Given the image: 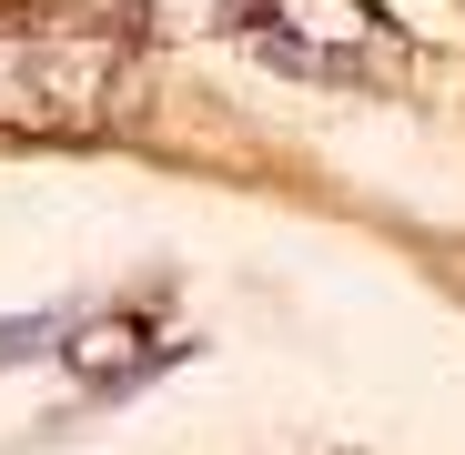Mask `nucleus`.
<instances>
[{"label": "nucleus", "mask_w": 465, "mask_h": 455, "mask_svg": "<svg viewBox=\"0 0 465 455\" xmlns=\"http://www.w3.org/2000/svg\"><path fill=\"white\" fill-rule=\"evenodd\" d=\"M142 31L71 0H0V142H102L142 102Z\"/></svg>", "instance_id": "1"}, {"label": "nucleus", "mask_w": 465, "mask_h": 455, "mask_svg": "<svg viewBox=\"0 0 465 455\" xmlns=\"http://www.w3.org/2000/svg\"><path fill=\"white\" fill-rule=\"evenodd\" d=\"M223 31H243L263 61L303 82H354V92H384L415 61V41L374 0H223Z\"/></svg>", "instance_id": "2"}]
</instances>
